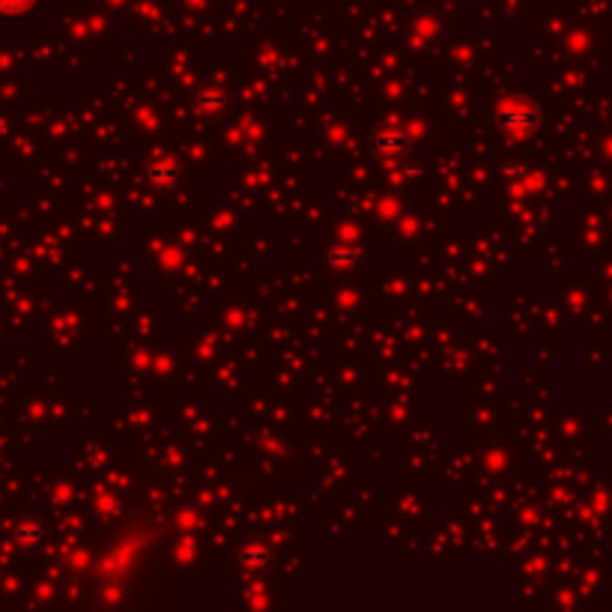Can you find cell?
<instances>
[{"label":"cell","mask_w":612,"mask_h":612,"mask_svg":"<svg viewBox=\"0 0 612 612\" xmlns=\"http://www.w3.org/2000/svg\"><path fill=\"white\" fill-rule=\"evenodd\" d=\"M39 535H42V526H39L36 520H24V523L15 529V538H18V544H21V547L36 544V541H39Z\"/></svg>","instance_id":"3957f363"},{"label":"cell","mask_w":612,"mask_h":612,"mask_svg":"<svg viewBox=\"0 0 612 612\" xmlns=\"http://www.w3.org/2000/svg\"><path fill=\"white\" fill-rule=\"evenodd\" d=\"M496 120H499V126H502V132L505 135H511V138H529L535 129H538V108L532 105V102H526V99H508L502 108H499V114H496Z\"/></svg>","instance_id":"6da1fadb"},{"label":"cell","mask_w":612,"mask_h":612,"mask_svg":"<svg viewBox=\"0 0 612 612\" xmlns=\"http://www.w3.org/2000/svg\"><path fill=\"white\" fill-rule=\"evenodd\" d=\"M224 102H227L224 93H215V90H212V99H209V93L201 96V108H204V114H215L218 108H224Z\"/></svg>","instance_id":"5b68a950"},{"label":"cell","mask_w":612,"mask_h":612,"mask_svg":"<svg viewBox=\"0 0 612 612\" xmlns=\"http://www.w3.org/2000/svg\"><path fill=\"white\" fill-rule=\"evenodd\" d=\"M180 165L171 162V159H156L147 165V183H153L156 189H171L180 183Z\"/></svg>","instance_id":"7a4b0ae2"},{"label":"cell","mask_w":612,"mask_h":612,"mask_svg":"<svg viewBox=\"0 0 612 612\" xmlns=\"http://www.w3.org/2000/svg\"><path fill=\"white\" fill-rule=\"evenodd\" d=\"M39 0H0V15H24L36 6Z\"/></svg>","instance_id":"277c9868"}]
</instances>
